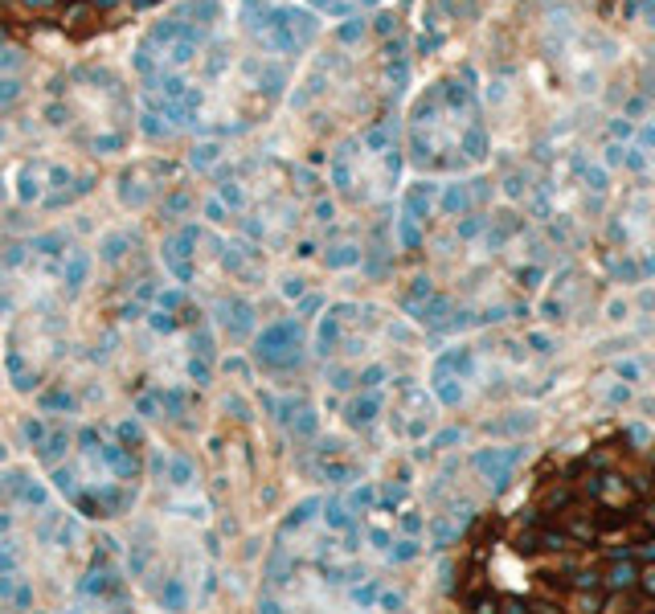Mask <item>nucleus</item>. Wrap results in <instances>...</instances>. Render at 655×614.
Here are the masks:
<instances>
[{
	"label": "nucleus",
	"mask_w": 655,
	"mask_h": 614,
	"mask_svg": "<svg viewBox=\"0 0 655 614\" xmlns=\"http://www.w3.org/2000/svg\"><path fill=\"white\" fill-rule=\"evenodd\" d=\"M356 33H360V25H344V29H340V42H352Z\"/></svg>",
	"instance_id": "9b49d317"
},
{
	"label": "nucleus",
	"mask_w": 655,
	"mask_h": 614,
	"mask_svg": "<svg viewBox=\"0 0 655 614\" xmlns=\"http://www.w3.org/2000/svg\"><path fill=\"white\" fill-rule=\"evenodd\" d=\"M262 87H266V94H279V90L287 87V74H283V70H266V74H262Z\"/></svg>",
	"instance_id": "423d86ee"
},
{
	"label": "nucleus",
	"mask_w": 655,
	"mask_h": 614,
	"mask_svg": "<svg viewBox=\"0 0 655 614\" xmlns=\"http://www.w3.org/2000/svg\"><path fill=\"white\" fill-rule=\"evenodd\" d=\"M94 21H98V8L90 4V0H74L66 12H62V25L70 29V33H82V29H94Z\"/></svg>",
	"instance_id": "f257e3e1"
},
{
	"label": "nucleus",
	"mask_w": 655,
	"mask_h": 614,
	"mask_svg": "<svg viewBox=\"0 0 655 614\" xmlns=\"http://www.w3.org/2000/svg\"><path fill=\"white\" fill-rule=\"evenodd\" d=\"M45 119H49V123H53V128H62V123H66V119H70V111H66V107H62V103H49V107H45Z\"/></svg>",
	"instance_id": "0eeeda50"
},
{
	"label": "nucleus",
	"mask_w": 655,
	"mask_h": 614,
	"mask_svg": "<svg viewBox=\"0 0 655 614\" xmlns=\"http://www.w3.org/2000/svg\"><path fill=\"white\" fill-rule=\"evenodd\" d=\"M21 98V82L12 74H0V103H17Z\"/></svg>",
	"instance_id": "20e7f679"
},
{
	"label": "nucleus",
	"mask_w": 655,
	"mask_h": 614,
	"mask_svg": "<svg viewBox=\"0 0 655 614\" xmlns=\"http://www.w3.org/2000/svg\"><path fill=\"white\" fill-rule=\"evenodd\" d=\"M143 132H148V135H156V139H160V135H168V128L160 123V115H148V119H143Z\"/></svg>",
	"instance_id": "9d476101"
},
{
	"label": "nucleus",
	"mask_w": 655,
	"mask_h": 614,
	"mask_svg": "<svg viewBox=\"0 0 655 614\" xmlns=\"http://www.w3.org/2000/svg\"><path fill=\"white\" fill-rule=\"evenodd\" d=\"M25 12H53L58 8V0H17Z\"/></svg>",
	"instance_id": "1a4fd4ad"
},
{
	"label": "nucleus",
	"mask_w": 655,
	"mask_h": 614,
	"mask_svg": "<svg viewBox=\"0 0 655 614\" xmlns=\"http://www.w3.org/2000/svg\"><path fill=\"white\" fill-rule=\"evenodd\" d=\"M229 66V49L225 45H218V49H209V62H205V74H221Z\"/></svg>",
	"instance_id": "7ed1b4c3"
},
{
	"label": "nucleus",
	"mask_w": 655,
	"mask_h": 614,
	"mask_svg": "<svg viewBox=\"0 0 655 614\" xmlns=\"http://www.w3.org/2000/svg\"><path fill=\"white\" fill-rule=\"evenodd\" d=\"M21 66H25L21 49H8V45H4V49H0V70H8V74H12V70H21Z\"/></svg>",
	"instance_id": "39448f33"
},
{
	"label": "nucleus",
	"mask_w": 655,
	"mask_h": 614,
	"mask_svg": "<svg viewBox=\"0 0 655 614\" xmlns=\"http://www.w3.org/2000/svg\"><path fill=\"white\" fill-rule=\"evenodd\" d=\"M168 58H173V66H189V62L197 58V42H189V37H176V42H173V53H168Z\"/></svg>",
	"instance_id": "f03ea898"
},
{
	"label": "nucleus",
	"mask_w": 655,
	"mask_h": 614,
	"mask_svg": "<svg viewBox=\"0 0 655 614\" xmlns=\"http://www.w3.org/2000/svg\"><path fill=\"white\" fill-rule=\"evenodd\" d=\"M213 160H218V148H209V143H205V148H197V152H193V164H197V168H209V164H213Z\"/></svg>",
	"instance_id": "6e6552de"
}]
</instances>
